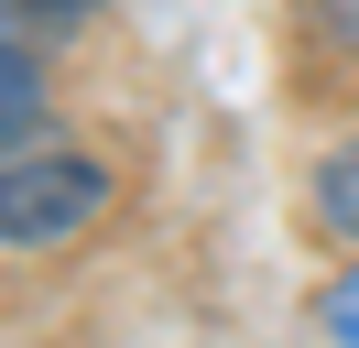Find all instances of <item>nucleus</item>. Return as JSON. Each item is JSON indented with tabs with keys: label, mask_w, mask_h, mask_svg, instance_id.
I'll return each instance as SVG.
<instances>
[{
	"label": "nucleus",
	"mask_w": 359,
	"mask_h": 348,
	"mask_svg": "<svg viewBox=\"0 0 359 348\" xmlns=\"http://www.w3.org/2000/svg\"><path fill=\"white\" fill-rule=\"evenodd\" d=\"M98 207H109V163L98 152H11V174H0V239L11 250L76 239Z\"/></svg>",
	"instance_id": "nucleus-1"
},
{
	"label": "nucleus",
	"mask_w": 359,
	"mask_h": 348,
	"mask_svg": "<svg viewBox=\"0 0 359 348\" xmlns=\"http://www.w3.org/2000/svg\"><path fill=\"white\" fill-rule=\"evenodd\" d=\"M327 348H359V261L337 272V294H327Z\"/></svg>",
	"instance_id": "nucleus-3"
},
{
	"label": "nucleus",
	"mask_w": 359,
	"mask_h": 348,
	"mask_svg": "<svg viewBox=\"0 0 359 348\" xmlns=\"http://www.w3.org/2000/svg\"><path fill=\"white\" fill-rule=\"evenodd\" d=\"M316 218H327L337 239H359V142H337L327 163H316Z\"/></svg>",
	"instance_id": "nucleus-2"
}]
</instances>
